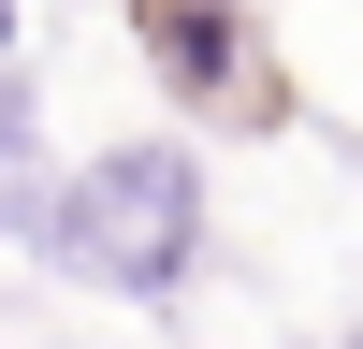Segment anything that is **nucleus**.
Listing matches in <instances>:
<instances>
[{
	"instance_id": "nucleus-1",
	"label": "nucleus",
	"mask_w": 363,
	"mask_h": 349,
	"mask_svg": "<svg viewBox=\"0 0 363 349\" xmlns=\"http://www.w3.org/2000/svg\"><path fill=\"white\" fill-rule=\"evenodd\" d=\"M174 218H189L174 160H131V174H87V189H73L58 248H73V262H102V277H160V262H174Z\"/></svg>"
}]
</instances>
